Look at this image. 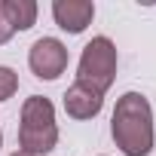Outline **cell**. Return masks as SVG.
I'll use <instances>...</instances> for the list:
<instances>
[{
	"mask_svg": "<svg viewBox=\"0 0 156 156\" xmlns=\"http://www.w3.org/2000/svg\"><path fill=\"white\" fill-rule=\"evenodd\" d=\"M110 132L116 147L126 156H147L153 150V110L141 92H126L110 119Z\"/></svg>",
	"mask_w": 156,
	"mask_h": 156,
	"instance_id": "6da1fadb",
	"label": "cell"
},
{
	"mask_svg": "<svg viewBox=\"0 0 156 156\" xmlns=\"http://www.w3.org/2000/svg\"><path fill=\"white\" fill-rule=\"evenodd\" d=\"M58 141L55 129V107L43 95H31L22 107V122H19V147L28 156H46Z\"/></svg>",
	"mask_w": 156,
	"mask_h": 156,
	"instance_id": "7a4b0ae2",
	"label": "cell"
},
{
	"mask_svg": "<svg viewBox=\"0 0 156 156\" xmlns=\"http://www.w3.org/2000/svg\"><path fill=\"white\" fill-rule=\"evenodd\" d=\"M113 76H116V46L107 37H95L92 43H86V49L80 55L76 83H86L104 95L113 86Z\"/></svg>",
	"mask_w": 156,
	"mask_h": 156,
	"instance_id": "3957f363",
	"label": "cell"
},
{
	"mask_svg": "<svg viewBox=\"0 0 156 156\" xmlns=\"http://www.w3.org/2000/svg\"><path fill=\"white\" fill-rule=\"evenodd\" d=\"M28 64H31V70L40 76V80H55V76H61L64 67H67V49L55 37H40L31 46Z\"/></svg>",
	"mask_w": 156,
	"mask_h": 156,
	"instance_id": "277c9868",
	"label": "cell"
},
{
	"mask_svg": "<svg viewBox=\"0 0 156 156\" xmlns=\"http://www.w3.org/2000/svg\"><path fill=\"white\" fill-rule=\"evenodd\" d=\"M52 16H55L58 28H64L67 34H80L92 22L95 3H89V0H55L52 3Z\"/></svg>",
	"mask_w": 156,
	"mask_h": 156,
	"instance_id": "5b68a950",
	"label": "cell"
},
{
	"mask_svg": "<svg viewBox=\"0 0 156 156\" xmlns=\"http://www.w3.org/2000/svg\"><path fill=\"white\" fill-rule=\"evenodd\" d=\"M101 104H104V95L95 92V89L86 86V83H73V86L64 92V110H67V116H73V119H92V116H98Z\"/></svg>",
	"mask_w": 156,
	"mask_h": 156,
	"instance_id": "8992f818",
	"label": "cell"
},
{
	"mask_svg": "<svg viewBox=\"0 0 156 156\" xmlns=\"http://www.w3.org/2000/svg\"><path fill=\"white\" fill-rule=\"evenodd\" d=\"M3 3V16L12 25V31H28L37 22V3L34 0H0Z\"/></svg>",
	"mask_w": 156,
	"mask_h": 156,
	"instance_id": "52a82bcc",
	"label": "cell"
},
{
	"mask_svg": "<svg viewBox=\"0 0 156 156\" xmlns=\"http://www.w3.org/2000/svg\"><path fill=\"white\" fill-rule=\"evenodd\" d=\"M16 89H19V76H16V70L0 67V101L12 98V95H16Z\"/></svg>",
	"mask_w": 156,
	"mask_h": 156,
	"instance_id": "ba28073f",
	"label": "cell"
},
{
	"mask_svg": "<svg viewBox=\"0 0 156 156\" xmlns=\"http://www.w3.org/2000/svg\"><path fill=\"white\" fill-rule=\"evenodd\" d=\"M12 34H16V31H12V25L6 22V16H3V3H0V43H6Z\"/></svg>",
	"mask_w": 156,
	"mask_h": 156,
	"instance_id": "9c48e42d",
	"label": "cell"
},
{
	"mask_svg": "<svg viewBox=\"0 0 156 156\" xmlns=\"http://www.w3.org/2000/svg\"><path fill=\"white\" fill-rule=\"evenodd\" d=\"M12 156H28V153H12Z\"/></svg>",
	"mask_w": 156,
	"mask_h": 156,
	"instance_id": "30bf717a",
	"label": "cell"
},
{
	"mask_svg": "<svg viewBox=\"0 0 156 156\" xmlns=\"http://www.w3.org/2000/svg\"><path fill=\"white\" fill-rule=\"evenodd\" d=\"M0 144H3V132H0Z\"/></svg>",
	"mask_w": 156,
	"mask_h": 156,
	"instance_id": "8fae6325",
	"label": "cell"
}]
</instances>
